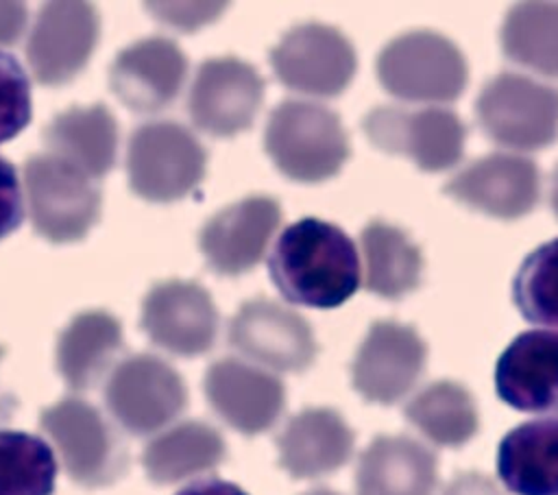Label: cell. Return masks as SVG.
I'll return each mask as SVG.
<instances>
[{
	"mask_svg": "<svg viewBox=\"0 0 558 495\" xmlns=\"http://www.w3.org/2000/svg\"><path fill=\"white\" fill-rule=\"evenodd\" d=\"M31 122V81L22 63L0 50V144L13 140Z\"/></svg>",
	"mask_w": 558,
	"mask_h": 495,
	"instance_id": "32",
	"label": "cell"
},
{
	"mask_svg": "<svg viewBox=\"0 0 558 495\" xmlns=\"http://www.w3.org/2000/svg\"><path fill=\"white\" fill-rule=\"evenodd\" d=\"M262 102V74L238 57H216L196 70L187 111L201 131L214 137H233L253 124Z\"/></svg>",
	"mask_w": 558,
	"mask_h": 495,
	"instance_id": "12",
	"label": "cell"
},
{
	"mask_svg": "<svg viewBox=\"0 0 558 495\" xmlns=\"http://www.w3.org/2000/svg\"><path fill=\"white\" fill-rule=\"evenodd\" d=\"M427 362V345L410 325L377 321L351 364L355 390L373 403L390 406L405 397Z\"/></svg>",
	"mask_w": 558,
	"mask_h": 495,
	"instance_id": "13",
	"label": "cell"
},
{
	"mask_svg": "<svg viewBox=\"0 0 558 495\" xmlns=\"http://www.w3.org/2000/svg\"><path fill=\"white\" fill-rule=\"evenodd\" d=\"M227 456L222 434L203 421H183L155 436L142 451L146 475L172 484L218 467Z\"/></svg>",
	"mask_w": 558,
	"mask_h": 495,
	"instance_id": "26",
	"label": "cell"
},
{
	"mask_svg": "<svg viewBox=\"0 0 558 495\" xmlns=\"http://www.w3.org/2000/svg\"><path fill=\"white\" fill-rule=\"evenodd\" d=\"M270 63L286 87L323 98L342 94L357 68L351 41L316 22L290 28L272 48Z\"/></svg>",
	"mask_w": 558,
	"mask_h": 495,
	"instance_id": "10",
	"label": "cell"
},
{
	"mask_svg": "<svg viewBox=\"0 0 558 495\" xmlns=\"http://www.w3.org/2000/svg\"><path fill=\"white\" fill-rule=\"evenodd\" d=\"M275 288L290 303L338 307L360 286V257L353 240L333 222L301 218L288 225L268 255Z\"/></svg>",
	"mask_w": 558,
	"mask_h": 495,
	"instance_id": "1",
	"label": "cell"
},
{
	"mask_svg": "<svg viewBox=\"0 0 558 495\" xmlns=\"http://www.w3.org/2000/svg\"><path fill=\"white\" fill-rule=\"evenodd\" d=\"M57 462L48 443L20 430H0V495H52Z\"/></svg>",
	"mask_w": 558,
	"mask_h": 495,
	"instance_id": "30",
	"label": "cell"
},
{
	"mask_svg": "<svg viewBox=\"0 0 558 495\" xmlns=\"http://www.w3.org/2000/svg\"><path fill=\"white\" fill-rule=\"evenodd\" d=\"M187 76V57L168 37H146L118 52L109 87L137 113H157L174 102Z\"/></svg>",
	"mask_w": 558,
	"mask_h": 495,
	"instance_id": "17",
	"label": "cell"
},
{
	"mask_svg": "<svg viewBox=\"0 0 558 495\" xmlns=\"http://www.w3.org/2000/svg\"><path fill=\"white\" fill-rule=\"evenodd\" d=\"M501 48L514 63L558 79V4L521 2L512 7L501 26Z\"/></svg>",
	"mask_w": 558,
	"mask_h": 495,
	"instance_id": "29",
	"label": "cell"
},
{
	"mask_svg": "<svg viewBox=\"0 0 558 495\" xmlns=\"http://www.w3.org/2000/svg\"><path fill=\"white\" fill-rule=\"evenodd\" d=\"M362 126L373 146L390 155H403L425 172L453 168L464 153L466 126L442 107L410 111L381 105L366 113Z\"/></svg>",
	"mask_w": 558,
	"mask_h": 495,
	"instance_id": "8",
	"label": "cell"
},
{
	"mask_svg": "<svg viewBox=\"0 0 558 495\" xmlns=\"http://www.w3.org/2000/svg\"><path fill=\"white\" fill-rule=\"evenodd\" d=\"M405 419L432 443L442 447H462L480 427L477 406L471 393L449 379L434 382L414 395L405 406Z\"/></svg>",
	"mask_w": 558,
	"mask_h": 495,
	"instance_id": "28",
	"label": "cell"
},
{
	"mask_svg": "<svg viewBox=\"0 0 558 495\" xmlns=\"http://www.w3.org/2000/svg\"><path fill=\"white\" fill-rule=\"evenodd\" d=\"M44 142L48 153L59 155L98 181L116 164L118 122L102 102L74 105L48 122Z\"/></svg>",
	"mask_w": 558,
	"mask_h": 495,
	"instance_id": "24",
	"label": "cell"
},
{
	"mask_svg": "<svg viewBox=\"0 0 558 495\" xmlns=\"http://www.w3.org/2000/svg\"><path fill=\"white\" fill-rule=\"evenodd\" d=\"M381 87L410 102L456 100L469 79L460 48L440 33L410 31L384 46L377 57Z\"/></svg>",
	"mask_w": 558,
	"mask_h": 495,
	"instance_id": "4",
	"label": "cell"
},
{
	"mask_svg": "<svg viewBox=\"0 0 558 495\" xmlns=\"http://www.w3.org/2000/svg\"><path fill=\"white\" fill-rule=\"evenodd\" d=\"M26 26L24 2H0V44H15Z\"/></svg>",
	"mask_w": 558,
	"mask_h": 495,
	"instance_id": "35",
	"label": "cell"
},
{
	"mask_svg": "<svg viewBox=\"0 0 558 495\" xmlns=\"http://www.w3.org/2000/svg\"><path fill=\"white\" fill-rule=\"evenodd\" d=\"M442 495H501L490 478L477 471L460 473L449 482Z\"/></svg>",
	"mask_w": 558,
	"mask_h": 495,
	"instance_id": "36",
	"label": "cell"
},
{
	"mask_svg": "<svg viewBox=\"0 0 558 495\" xmlns=\"http://www.w3.org/2000/svg\"><path fill=\"white\" fill-rule=\"evenodd\" d=\"M442 190L475 212L514 220L536 207L541 179L532 159L510 153H490L451 177Z\"/></svg>",
	"mask_w": 558,
	"mask_h": 495,
	"instance_id": "16",
	"label": "cell"
},
{
	"mask_svg": "<svg viewBox=\"0 0 558 495\" xmlns=\"http://www.w3.org/2000/svg\"><path fill=\"white\" fill-rule=\"evenodd\" d=\"M264 146L286 177L303 183H318L338 174L351 153L338 113L320 102L296 98L272 109Z\"/></svg>",
	"mask_w": 558,
	"mask_h": 495,
	"instance_id": "2",
	"label": "cell"
},
{
	"mask_svg": "<svg viewBox=\"0 0 558 495\" xmlns=\"http://www.w3.org/2000/svg\"><path fill=\"white\" fill-rule=\"evenodd\" d=\"M495 390L521 412H558V331L519 334L499 355Z\"/></svg>",
	"mask_w": 558,
	"mask_h": 495,
	"instance_id": "20",
	"label": "cell"
},
{
	"mask_svg": "<svg viewBox=\"0 0 558 495\" xmlns=\"http://www.w3.org/2000/svg\"><path fill=\"white\" fill-rule=\"evenodd\" d=\"M510 290L525 321L558 327V238L536 246L523 257Z\"/></svg>",
	"mask_w": 558,
	"mask_h": 495,
	"instance_id": "31",
	"label": "cell"
},
{
	"mask_svg": "<svg viewBox=\"0 0 558 495\" xmlns=\"http://www.w3.org/2000/svg\"><path fill=\"white\" fill-rule=\"evenodd\" d=\"M360 242L366 290L397 301L421 283L423 253L399 227L373 220L362 229Z\"/></svg>",
	"mask_w": 558,
	"mask_h": 495,
	"instance_id": "27",
	"label": "cell"
},
{
	"mask_svg": "<svg viewBox=\"0 0 558 495\" xmlns=\"http://www.w3.org/2000/svg\"><path fill=\"white\" fill-rule=\"evenodd\" d=\"M279 222L281 205L277 198L246 196L214 214L205 222L198 244L216 273L242 275L262 259Z\"/></svg>",
	"mask_w": 558,
	"mask_h": 495,
	"instance_id": "18",
	"label": "cell"
},
{
	"mask_svg": "<svg viewBox=\"0 0 558 495\" xmlns=\"http://www.w3.org/2000/svg\"><path fill=\"white\" fill-rule=\"evenodd\" d=\"M122 351V327L105 310L76 314L57 342V369L72 390H87L100 382Z\"/></svg>",
	"mask_w": 558,
	"mask_h": 495,
	"instance_id": "25",
	"label": "cell"
},
{
	"mask_svg": "<svg viewBox=\"0 0 558 495\" xmlns=\"http://www.w3.org/2000/svg\"><path fill=\"white\" fill-rule=\"evenodd\" d=\"M497 473L514 495H558V419L510 430L497 449Z\"/></svg>",
	"mask_w": 558,
	"mask_h": 495,
	"instance_id": "23",
	"label": "cell"
},
{
	"mask_svg": "<svg viewBox=\"0 0 558 495\" xmlns=\"http://www.w3.org/2000/svg\"><path fill=\"white\" fill-rule=\"evenodd\" d=\"M24 188L33 229L54 244L85 238L100 216L102 194L94 179L59 155H31Z\"/></svg>",
	"mask_w": 558,
	"mask_h": 495,
	"instance_id": "3",
	"label": "cell"
},
{
	"mask_svg": "<svg viewBox=\"0 0 558 495\" xmlns=\"http://www.w3.org/2000/svg\"><path fill=\"white\" fill-rule=\"evenodd\" d=\"M227 338L238 353L275 371H305L318 351L307 321L264 297L242 303Z\"/></svg>",
	"mask_w": 558,
	"mask_h": 495,
	"instance_id": "14",
	"label": "cell"
},
{
	"mask_svg": "<svg viewBox=\"0 0 558 495\" xmlns=\"http://www.w3.org/2000/svg\"><path fill=\"white\" fill-rule=\"evenodd\" d=\"M142 329L174 355H201L214 347L218 312L209 292L196 281L168 279L146 292Z\"/></svg>",
	"mask_w": 558,
	"mask_h": 495,
	"instance_id": "15",
	"label": "cell"
},
{
	"mask_svg": "<svg viewBox=\"0 0 558 495\" xmlns=\"http://www.w3.org/2000/svg\"><path fill=\"white\" fill-rule=\"evenodd\" d=\"M549 201H551V207H554V212H556V216H558V166H556V170H554V174H551V194H549Z\"/></svg>",
	"mask_w": 558,
	"mask_h": 495,
	"instance_id": "38",
	"label": "cell"
},
{
	"mask_svg": "<svg viewBox=\"0 0 558 495\" xmlns=\"http://www.w3.org/2000/svg\"><path fill=\"white\" fill-rule=\"evenodd\" d=\"M475 111L482 131L506 148L538 150L558 137V89L517 72L493 76Z\"/></svg>",
	"mask_w": 558,
	"mask_h": 495,
	"instance_id": "7",
	"label": "cell"
},
{
	"mask_svg": "<svg viewBox=\"0 0 558 495\" xmlns=\"http://www.w3.org/2000/svg\"><path fill=\"white\" fill-rule=\"evenodd\" d=\"M305 495H338V493H333V491H329V488H316V491H310V493H305Z\"/></svg>",
	"mask_w": 558,
	"mask_h": 495,
	"instance_id": "39",
	"label": "cell"
},
{
	"mask_svg": "<svg viewBox=\"0 0 558 495\" xmlns=\"http://www.w3.org/2000/svg\"><path fill=\"white\" fill-rule=\"evenodd\" d=\"M438 458L410 436H377L360 456L357 495H432Z\"/></svg>",
	"mask_w": 558,
	"mask_h": 495,
	"instance_id": "22",
	"label": "cell"
},
{
	"mask_svg": "<svg viewBox=\"0 0 558 495\" xmlns=\"http://www.w3.org/2000/svg\"><path fill=\"white\" fill-rule=\"evenodd\" d=\"M105 401L126 432L144 436L161 430L185 410L187 390L166 360L137 353L113 369L105 386Z\"/></svg>",
	"mask_w": 558,
	"mask_h": 495,
	"instance_id": "9",
	"label": "cell"
},
{
	"mask_svg": "<svg viewBox=\"0 0 558 495\" xmlns=\"http://www.w3.org/2000/svg\"><path fill=\"white\" fill-rule=\"evenodd\" d=\"M146 9H150V13L157 20L174 26L177 31H194V28L216 20L222 13L225 4L222 2L220 4L218 2H203V4L201 2H194V4L150 2V4H146Z\"/></svg>",
	"mask_w": 558,
	"mask_h": 495,
	"instance_id": "33",
	"label": "cell"
},
{
	"mask_svg": "<svg viewBox=\"0 0 558 495\" xmlns=\"http://www.w3.org/2000/svg\"><path fill=\"white\" fill-rule=\"evenodd\" d=\"M205 395L225 423L248 436L272 427L286 406L279 377L235 358L216 360L207 369Z\"/></svg>",
	"mask_w": 558,
	"mask_h": 495,
	"instance_id": "19",
	"label": "cell"
},
{
	"mask_svg": "<svg viewBox=\"0 0 558 495\" xmlns=\"http://www.w3.org/2000/svg\"><path fill=\"white\" fill-rule=\"evenodd\" d=\"M353 440V430L336 410L305 408L277 436L279 464L292 478H320L351 458Z\"/></svg>",
	"mask_w": 558,
	"mask_h": 495,
	"instance_id": "21",
	"label": "cell"
},
{
	"mask_svg": "<svg viewBox=\"0 0 558 495\" xmlns=\"http://www.w3.org/2000/svg\"><path fill=\"white\" fill-rule=\"evenodd\" d=\"M177 495H248V493H244L233 482H225V480H218V478H207V480H198V482L187 484Z\"/></svg>",
	"mask_w": 558,
	"mask_h": 495,
	"instance_id": "37",
	"label": "cell"
},
{
	"mask_svg": "<svg viewBox=\"0 0 558 495\" xmlns=\"http://www.w3.org/2000/svg\"><path fill=\"white\" fill-rule=\"evenodd\" d=\"M205 166V146L179 122L140 124L129 140V185L146 201L172 203L187 196L203 181Z\"/></svg>",
	"mask_w": 558,
	"mask_h": 495,
	"instance_id": "5",
	"label": "cell"
},
{
	"mask_svg": "<svg viewBox=\"0 0 558 495\" xmlns=\"http://www.w3.org/2000/svg\"><path fill=\"white\" fill-rule=\"evenodd\" d=\"M2 355H4V347L0 345V360H2Z\"/></svg>",
	"mask_w": 558,
	"mask_h": 495,
	"instance_id": "40",
	"label": "cell"
},
{
	"mask_svg": "<svg viewBox=\"0 0 558 495\" xmlns=\"http://www.w3.org/2000/svg\"><path fill=\"white\" fill-rule=\"evenodd\" d=\"M41 430L54 443L65 473L85 488L116 482L126 469V449L98 408L78 397H65L41 410Z\"/></svg>",
	"mask_w": 558,
	"mask_h": 495,
	"instance_id": "6",
	"label": "cell"
},
{
	"mask_svg": "<svg viewBox=\"0 0 558 495\" xmlns=\"http://www.w3.org/2000/svg\"><path fill=\"white\" fill-rule=\"evenodd\" d=\"M24 218L22 190L15 166L0 157V240L13 233Z\"/></svg>",
	"mask_w": 558,
	"mask_h": 495,
	"instance_id": "34",
	"label": "cell"
},
{
	"mask_svg": "<svg viewBox=\"0 0 558 495\" xmlns=\"http://www.w3.org/2000/svg\"><path fill=\"white\" fill-rule=\"evenodd\" d=\"M100 33V17L89 2L41 4L26 41V61L37 83L63 85L89 61Z\"/></svg>",
	"mask_w": 558,
	"mask_h": 495,
	"instance_id": "11",
	"label": "cell"
}]
</instances>
